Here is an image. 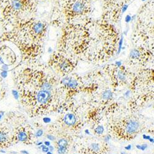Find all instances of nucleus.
<instances>
[{"mask_svg": "<svg viewBox=\"0 0 154 154\" xmlns=\"http://www.w3.org/2000/svg\"><path fill=\"white\" fill-rule=\"evenodd\" d=\"M88 33V44L82 60L94 65H102L117 52L120 33L115 25L102 19H83Z\"/></svg>", "mask_w": 154, "mask_h": 154, "instance_id": "obj_1", "label": "nucleus"}, {"mask_svg": "<svg viewBox=\"0 0 154 154\" xmlns=\"http://www.w3.org/2000/svg\"><path fill=\"white\" fill-rule=\"evenodd\" d=\"M88 39L89 33L83 20L66 23L62 29L57 49L82 60L88 46Z\"/></svg>", "mask_w": 154, "mask_h": 154, "instance_id": "obj_2", "label": "nucleus"}, {"mask_svg": "<svg viewBox=\"0 0 154 154\" xmlns=\"http://www.w3.org/2000/svg\"><path fill=\"white\" fill-rule=\"evenodd\" d=\"M153 0L146 3L136 16L132 40L135 46H143L153 50Z\"/></svg>", "mask_w": 154, "mask_h": 154, "instance_id": "obj_3", "label": "nucleus"}, {"mask_svg": "<svg viewBox=\"0 0 154 154\" xmlns=\"http://www.w3.org/2000/svg\"><path fill=\"white\" fill-rule=\"evenodd\" d=\"M17 27L19 36L30 43L44 46L49 24L44 20L29 18L19 20Z\"/></svg>", "mask_w": 154, "mask_h": 154, "instance_id": "obj_4", "label": "nucleus"}, {"mask_svg": "<svg viewBox=\"0 0 154 154\" xmlns=\"http://www.w3.org/2000/svg\"><path fill=\"white\" fill-rule=\"evenodd\" d=\"M97 0H63L59 3L66 23L89 17L93 12V3Z\"/></svg>", "mask_w": 154, "mask_h": 154, "instance_id": "obj_5", "label": "nucleus"}, {"mask_svg": "<svg viewBox=\"0 0 154 154\" xmlns=\"http://www.w3.org/2000/svg\"><path fill=\"white\" fill-rule=\"evenodd\" d=\"M79 61L76 57L57 49L50 56L47 66L56 75L62 78L74 72Z\"/></svg>", "mask_w": 154, "mask_h": 154, "instance_id": "obj_6", "label": "nucleus"}, {"mask_svg": "<svg viewBox=\"0 0 154 154\" xmlns=\"http://www.w3.org/2000/svg\"><path fill=\"white\" fill-rule=\"evenodd\" d=\"M126 65L117 63L106 64L102 69V73L106 76L112 85L117 87L131 83L134 72Z\"/></svg>", "mask_w": 154, "mask_h": 154, "instance_id": "obj_7", "label": "nucleus"}, {"mask_svg": "<svg viewBox=\"0 0 154 154\" xmlns=\"http://www.w3.org/2000/svg\"><path fill=\"white\" fill-rule=\"evenodd\" d=\"M133 0H102V19L115 25L119 23Z\"/></svg>", "mask_w": 154, "mask_h": 154, "instance_id": "obj_8", "label": "nucleus"}, {"mask_svg": "<svg viewBox=\"0 0 154 154\" xmlns=\"http://www.w3.org/2000/svg\"><path fill=\"white\" fill-rule=\"evenodd\" d=\"M153 59V50L143 46H134L128 54L126 65L131 69L146 68Z\"/></svg>", "mask_w": 154, "mask_h": 154, "instance_id": "obj_9", "label": "nucleus"}, {"mask_svg": "<svg viewBox=\"0 0 154 154\" xmlns=\"http://www.w3.org/2000/svg\"><path fill=\"white\" fill-rule=\"evenodd\" d=\"M38 4V0H8L6 12L9 17H18L25 13L32 14L36 11Z\"/></svg>", "mask_w": 154, "mask_h": 154, "instance_id": "obj_10", "label": "nucleus"}, {"mask_svg": "<svg viewBox=\"0 0 154 154\" xmlns=\"http://www.w3.org/2000/svg\"><path fill=\"white\" fill-rule=\"evenodd\" d=\"M60 85L69 90L75 91L83 84V79L80 75L73 72L59 80Z\"/></svg>", "mask_w": 154, "mask_h": 154, "instance_id": "obj_11", "label": "nucleus"}, {"mask_svg": "<svg viewBox=\"0 0 154 154\" xmlns=\"http://www.w3.org/2000/svg\"><path fill=\"white\" fill-rule=\"evenodd\" d=\"M52 91L45 90H38L35 95V98L38 104L44 105L47 104L52 97Z\"/></svg>", "mask_w": 154, "mask_h": 154, "instance_id": "obj_12", "label": "nucleus"}, {"mask_svg": "<svg viewBox=\"0 0 154 154\" xmlns=\"http://www.w3.org/2000/svg\"><path fill=\"white\" fill-rule=\"evenodd\" d=\"M139 128V124L137 121L130 120L127 123L126 130L128 134H133L137 131Z\"/></svg>", "mask_w": 154, "mask_h": 154, "instance_id": "obj_13", "label": "nucleus"}, {"mask_svg": "<svg viewBox=\"0 0 154 154\" xmlns=\"http://www.w3.org/2000/svg\"><path fill=\"white\" fill-rule=\"evenodd\" d=\"M64 122L69 126H73L76 123V119L75 115L72 113L67 114L64 117Z\"/></svg>", "mask_w": 154, "mask_h": 154, "instance_id": "obj_14", "label": "nucleus"}, {"mask_svg": "<svg viewBox=\"0 0 154 154\" xmlns=\"http://www.w3.org/2000/svg\"><path fill=\"white\" fill-rule=\"evenodd\" d=\"M102 97L104 100H110L113 97V93L110 89H106V90L102 92Z\"/></svg>", "mask_w": 154, "mask_h": 154, "instance_id": "obj_15", "label": "nucleus"}, {"mask_svg": "<svg viewBox=\"0 0 154 154\" xmlns=\"http://www.w3.org/2000/svg\"><path fill=\"white\" fill-rule=\"evenodd\" d=\"M8 140V135L2 131H0V146H4V144Z\"/></svg>", "mask_w": 154, "mask_h": 154, "instance_id": "obj_16", "label": "nucleus"}, {"mask_svg": "<svg viewBox=\"0 0 154 154\" xmlns=\"http://www.w3.org/2000/svg\"><path fill=\"white\" fill-rule=\"evenodd\" d=\"M28 139L27 134L25 133L23 131H21L18 134V139L19 141H21V142H24V141L27 140Z\"/></svg>", "mask_w": 154, "mask_h": 154, "instance_id": "obj_17", "label": "nucleus"}, {"mask_svg": "<svg viewBox=\"0 0 154 154\" xmlns=\"http://www.w3.org/2000/svg\"><path fill=\"white\" fill-rule=\"evenodd\" d=\"M58 146L59 147H67L68 145L67 140L65 139H61L58 141Z\"/></svg>", "mask_w": 154, "mask_h": 154, "instance_id": "obj_18", "label": "nucleus"}, {"mask_svg": "<svg viewBox=\"0 0 154 154\" xmlns=\"http://www.w3.org/2000/svg\"><path fill=\"white\" fill-rule=\"evenodd\" d=\"M104 127L100 125V126H98L96 128V133L99 134H101L104 133Z\"/></svg>", "mask_w": 154, "mask_h": 154, "instance_id": "obj_19", "label": "nucleus"}, {"mask_svg": "<svg viewBox=\"0 0 154 154\" xmlns=\"http://www.w3.org/2000/svg\"><path fill=\"white\" fill-rule=\"evenodd\" d=\"M67 151V147H59L57 152L59 154H64Z\"/></svg>", "mask_w": 154, "mask_h": 154, "instance_id": "obj_20", "label": "nucleus"}, {"mask_svg": "<svg viewBox=\"0 0 154 154\" xmlns=\"http://www.w3.org/2000/svg\"><path fill=\"white\" fill-rule=\"evenodd\" d=\"M91 147L92 148V149L94 151H97L99 150V146L98 144H95V143H93L91 145Z\"/></svg>", "mask_w": 154, "mask_h": 154, "instance_id": "obj_21", "label": "nucleus"}, {"mask_svg": "<svg viewBox=\"0 0 154 154\" xmlns=\"http://www.w3.org/2000/svg\"><path fill=\"white\" fill-rule=\"evenodd\" d=\"M147 145L146 144H143L142 146H140V145L136 146V148H137L139 150H145L147 149Z\"/></svg>", "mask_w": 154, "mask_h": 154, "instance_id": "obj_22", "label": "nucleus"}, {"mask_svg": "<svg viewBox=\"0 0 154 154\" xmlns=\"http://www.w3.org/2000/svg\"><path fill=\"white\" fill-rule=\"evenodd\" d=\"M43 131L42 130H39L36 133L35 136L36 137H41L43 135Z\"/></svg>", "mask_w": 154, "mask_h": 154, "instance_id": "obj_23", "label": "nucleus"}, {"mask_svg": "<svg viewBox=\"0 0 154 154\" xmlns=\"http://www.w3.org/2000/svg\"><path fill=\"white\" fill-rule=\"evenodd\" d=\"M40 147L42 149V151L43 152H46L47 153L48 151H49L48 147H47V146H46L45 145H41Z\"/></svg>", "mask_w": 154, "mask_h": 154, "instance_id": "obj_24", "label": "nucleus"}, {"mask_svg": "<svg viewBox=\"0 0 154 154\" xmlns=\"http://www.w3.org/2000/svg\"><path fill=\"white\" fill-rule=\"evenodd\" d=\"M47 138L51 140H54L56 139L55 137L53 135H51V134H49V135H47Z\"/></svg>", "mask_w": 154, "mask_h": 154, "instance_id": "obj_25", "label": "nucleus"}, {"mask_svg": "<svg viewBox=\"0 0 154 154\" xmlns=\"http://www.w3.org/2000/svg\"><path fill=\"white\" fill-rule=\"evenodd\" d=\"M12 94H13L14 96L15 97V98H16V99H17L19 98V93H18L17 91H14V90L12 91Z\"/></svg>", "mask_w": 154, "mask_h": 154, "instance_id": "obj_26", "label": "nucleus"}, {"mask_svg": "<svg viewBox=\"0 0 154 154\" xmlns=\"http://www.w3.org/2000/svg\"><path fill=\"white\" fill-rule=\"evenodd\" d=\"M51 121V119H49V118H48V117H45V118L43 119V122H44L45 123H50Z\"/></svg>", "mask_w": 154, "mask_h": 154, "instance_id": "obj_27", "label": "nucleus"}, {"mask_svg": "<svg viewBox=\"0 0 154 154\" xmlns=\"http://www.w3.org/2000/svg\"><path fill=\"white\" fill-rule=\"evenodd\" d=\"M1 75L3 77V78H5V77L7 76V72L6 71H3L1 73Z\"/></svg>", "mask_w": 154, "mask_h": 154, "instance_id": "obj_28", "label": "nucleus"}, {"mask_svg": "<svg viewBox=\"0 0 154 154\" xmlns=\"http://www.w3.org/2000/svg\"><path fill=\"white\" fill-rule=\"evenodd\" d=\"M110 139V136H106L104 138V140L106 141V142H109V140Z\"/></svg>", "mask_w": 154, "mask_h": 154, "instance_id": "obj_29", "label": "nucleus"}, {"mask_svg": "<svg viewBox=\"0 0 154 154\" xmlns=\"http://www.w3.org/2000/svg\"><path fill=\"white\" fill-rule=\"evenodd\" d=\"M150 138V137L149 136H147L146 134H144L143 135V139H146V140H149Z\"/></svg>", "mask_w": 154, "mask_h": 154, "instance_id": "obj_30", "label": "nucleus"}, {"mask_svg": "<svg viewBox=\"0 0 154 154\" xmlns=\"http://www.w3.org/2000/svg\"><path fill=\"white\" fill-rule=\"evenodd\" d=\"M2 69L3 70V71H6L8 69V67L6 65H3L2 67Z\"/></svg>", "mask_w": 154, "mask_h": 154, "instance_id": "obj_31", "label": "nucleus"}, {"mask_svg": "<svg viewBox=\"0 0 154 154\" xmlns=\"http://www.w3.org/2000/svg\"><path fill=\"white\" fill-rule=\"evenodd\" d=\"M44 144H45V146H46L47 147H49L51 145V143H50L49 141H45Z\"/></svg>", "mask_w": 154, "mask_h": 154, "instance_id": "obj_32", "label": "nucleus"}, {"mask_svg": "<svg viewBox=\"0 0 154 154\" xmlns=\"http://www.w3.org/2000/svg\"><path fill=\"white\" fill-rule=\"evenodd\" d=\"M125 149L126 150H130L131 149V145H128V146H126L125 147Z\"/></svg>", "mask_w": 154, "mask_h": 154, "instance_id": "obj_33", "label": "nucleus"}, {"mask_svg": "<svg viewBox=\"0 0 154 154\" xmlns=\"http://www.w3.org/2000/svg\"><path fill=\"white\" fill-rule=\"evenodd\" d=\"M48 148H49V150H50V152H53V151L54 150V147L50 145V146L48 147Z\"/></svg>", "mask_w": 154, "mask_h": 154, "instance_id": "obj_34", "label": "nucleus"}, {"mask_svg": "<svg viewBox=\"0 0 154 154\" xmlns=\"http://www.w3.org/2000/svg\"><path fill=\"white\" fill-rule=\"evenodd\" d=\"M21 153H23V154H29V152L27 151H25V150H22Z\"/></svg>", "mask_w": 154, "mask_h": 154, "instance_id": "obj_35", "label": "nucleus"}, {"mask_svg": "<svg viewBox=\"0 0 154 154\" xmlns=\"http://www.w3.org/2000/svg\"><path fill=\"white\" fill-rule=\"evenodd\" d=\"M4 63V62L3 61V59H2V57H0V65H1V64H3Z\"/></svg>", "mask_w": 154, "mask_h": 154, "instance_id": "obj_36", "label": "nucleus"}, {"mask_svg": "<svg viewBox=\"0 0 154 154\" xmlns=\"http://www.w3.org/2000/svg\"><path fill=\"white\" fill-rule=\"evenodd\" d=\"M85 133H86V134H90V133H89V131L88 130H85Z\"/></svg>", "mask_w": 154, "mask_h": 154, "instance_id": "obj_37", "label": "nucleus"}, {"mask_svg": "<svg viewBox=\"0 0 154 154\" xmlns=\"http://www.w3.org/2000/svg\"><path fill=\"white\" fill-rule=\"evenodd\" d=\"M149 140L150 141L151 143H154V140H153V138H150Z\"/></svg>", "mask_w": 154, "mask_h": 154, "instance_id": "obj_38", "label": "nucleus"}, {"mask_svg": "<svg viewBox=\"0 0 154 154\" xmlns=\"http://www.w3.org/2000/svg\"><path fill=\"white\" fill-rule=\"evenodd\" d=\"M42 144H43V143H42V142H40V143H38L36 144L37 146H41V145H42Z\"/></svg>", "mask_w": 154, "mask_h": 154, "instance_id": "obj_39", "label": "nucleus"}, {"mask_svg": "<svg viewBox=\"0 0 154 154\" xmlns=\"http://www.w3.org/2000/svg\"><path fill=\"white\" fill-rule=\"evenodd\" d=\"M55 1H56V2H58L59 3H60V2H62V1H63V0H55Z\"/></svg>", "mask_w": 154, "mask_h": 154, "instance_id": "obj_40", "label": "nucleus"}, {"mask_svg": "<svg viewBox=\"0 0 154 154\" xmlns=\"http://www.w3.org/2000/svg\"><path fill=\"white\" fill-rule=\"evenodd\" d=\"M47 154H53V153H52V152H49V151H48V152H47Z\"/></svg>", "mask_w": 154, "mask_h": 154, "instance_id": "obj_41", "label": "nucleus"}, {"mask_svg": "<svg viewBox=\"0 0 154 154\" xmlns=\"http://www.w3.org/2000/svg\"><path fill=\"white\" fill-rule=\"evenodd\" d=\"M121 154H127L126 152H122V153H121Z\"/></svg>", "mask_w": 154, "mask_h": 154, "instance_id": "obj_42", "label": "nucleus"}, {"mask_svg": "<svg viewBox=\"0 0 154 154\" xmlns=\"http://www.w3.org/2000/svg\"><path fill=\"white\" fill-rule=\"evenodd\" d=\"M2 115L0 114V120H1V119H2Z\"/></svg>", "mask_w": 154, "mask_h": 154, "instance_id": "obj_43", "label": "nucleus"}, {"mask_svg": "<svg viewBox=\"0 0 154 154\" xmlns=\"http://www.w3.org/2000/svg\"><path fill=\"white\" fill-rule=\"evenodd\" d=\"M1 152L3 153H5V151H4V150H1Z\"/></svg>", "mask_w": 154, "mask_h": 154, "instance_id": "obj_44", "label": "nucleus"}]
</instances>
